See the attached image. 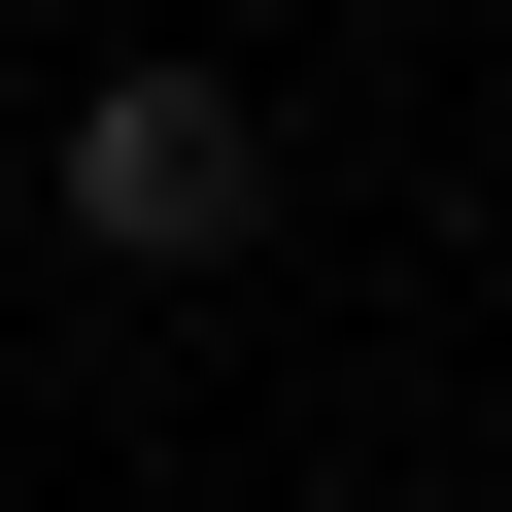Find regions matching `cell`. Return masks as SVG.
<instances>
[{"label":"cell","instance_id":"cell-1","mask_svg":"<svg viewBox=\"0 0 512 512\" xmlns=\"http://www.w3.org/2000/svg\"><path fill=\"white\" fill-rule=\"evenodd\" d=\"M274 205H308V171H274L239 69H69V103H35V239H69V274H239Z\"/></svg>","mask_w":512,"mask_h":512}]
</instances>
